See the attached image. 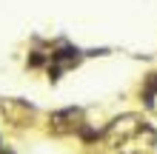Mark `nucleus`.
<instances>
[{"mask_svg": "<svg viewBox=\"0 0 157 154\" xmlns=\"http://www.w3.org/2000/svg\"><path fill=\"white\" fill-rule=\"evenodd\" d=\"M83 120V108L80 106H63V108H54L49 114V131L57 134V137H69L80 129Z\"/></svg>", "mask_w": 157, "mask_h": 154, "instance_id": "nucleus-1", "label": "nucleus"}, {"mask_svg": "<svg viewBox=\"0 0 157 154\" xmlns=\"http://www.w3.org/2000/svg\"><path fill=\"white\" fill-rule=\"evenodd\" d=\"M140 103L149 108V111L154 108V103H157V71L143 77V83H140Z\"/></svg>", "mask_w": 157, "mask_h": 154, "instance_id": "nucleus-2", "label": "nucleus"}]
</instances>
